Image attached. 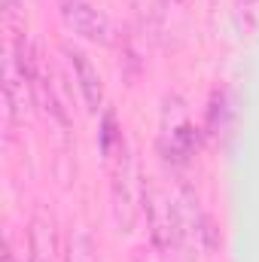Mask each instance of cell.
Here are the masks:
<instances>
[{
	"label": "cell",
	"mask_w": 259,
	"mask_h": 262,
	"mask_svg": "<svg viewBox=\"0 0 259 262\" xmlns=\"http://www.w3.org/2000/svg\"><path fill=\"white\" fill-rule=\"evenodd\" d=\"M58 12L64 18V25L82 40L89 43H98V46H110L116 40V31H113V21L98 9L92 6L89 0H58Z\"/></svg>",
	"instance_id": "obj_1"
},
{
	"label": "cell",
	"mask_w": 259,
	"mask_h": 262,
	"mask_svg": "<svg viewBox=\"0 0 259 262\" xmlns=\"http://www.w3.org/2000/svg\"><path fill=\"white\" fill-rule=\"evenodd\" d=\"M64 55H67V61H70V67H73V73H76V82H79V95H82L85 110L89 113H98L104 107V79H101L98 67L92 64V58L82 49H76V46H64Z\"/></svg>",
	"instance_id": "obj_2"
},
{
	"label": "cell",
	"mask_w": 259,
	"mask_h": 262,
	"mask_svg": "<svg viewBox=\"0 0 259 262\" xmlns=\"http://www.w3.org/2000/svg\"><path fill=\"white\" fill-rule=\"evenodd\" d=\"M146 210H149V226H153V241L159 247H171L177 238V213L168 204V198H162L159 192L146 195Z\"/></svg>",
	"instance_id": "obj_3"
},
{
	"label": "cell",
	"mask_w": 259,
	"mask_h": 262,
	"mask_svg": "<svg viewBox=\"0 0 259 262\" xmlns=\"http://www.w3.org/2000/svg\"><path fill=\"white\" fill-rule=\"evenodd\" d=\"M67 262H98L95 259V244L82 229H73L67 238Z\"/></svg>",
	"instance_id": "obj_4"
},
{
	"label": "cell",
	"mask_w": 259,
	"mask_h": 262,
	"mask_svg": "<svg viewBox=\"0 0 259 262\" xmlns=\"http://www.w3.org/2000/svg\"><path fill=\"white\" fill-rule=\"evenodd\" d=\"M235 21L244 34L259 28V0H235Z\"/></svg>",
	"instance_id": "obj_5"
},
{
	"label": "cell",
	"mask_w": 259,
	"mask_h": 262,
	"mask_svg": "<svg viewBox=\"0 0 259 262\" xmlns=\"http://www.w3.org/2000/svg\"><path fill=\"white\" fill-rule=\"evenodd\" d=\"M113 137H116V119H113V113H104V131H101V149H104V156H110Z\"/></svg>",
	"instance_id": "obj_6"
},
{
	"label": "cell",
	"mask_w": 259,
	"mask_h": 262,
	"mask_svg": "<svg viewBox=\"0 0 259 262\" xmlns=\"http://www.w3.org/2000/svg\"><path fill=\"white\" fill-rule=\"evenodd\" d=\"M18 12H21V0H3V15H6V21H15Z\"/></svg>",
	"instance_id": "obj_7"
}]
</instances>
